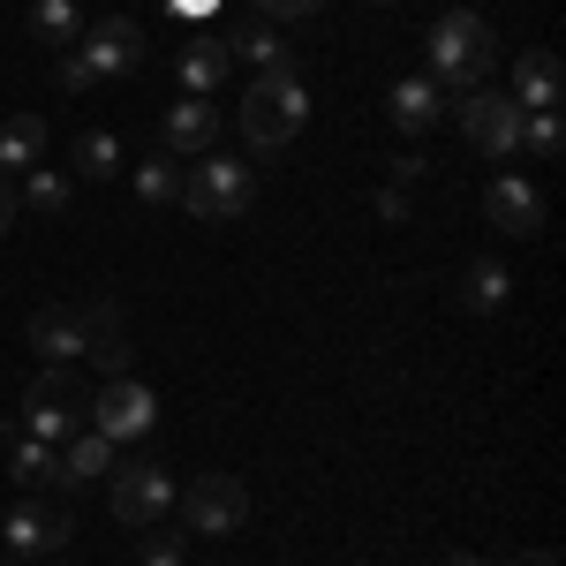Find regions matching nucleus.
I'll return each mask as SVG.
<instances>
[{"label": "nucleus", "mask_w": 566, "mask_h": 566, "mask_svg": "<svg viewBox=\"0 0 566 566\" xmlns=\"http://www.w3.org/2000/svg\"><path fill=\"white\" fill-rule=\"evenodd\" d=\"M219 39H227V53H234V61H250V69H258V76H295V45L280 39V23H234V31H219Z\"/></svg>", "instance_id": "ddd939ff"}, {"label": "nucleus", "mask_w": 566, "mask_h": 566, "mask_svg": "<svg viewBox=\"0 0 566 566\" xmlns=\"http://www.w3.org/2000/svg\"><path fill=\"white\" fill-rule=\"evenodd\" d=\"M53 84H61V91H91L84 61H76V53H53Z\"/></svg>", "instance_id": "c756f323"}, {"label": "nucleus", "mask_w": 566, "mask_h": 566, "mask_svg": "<svg viewBox=\"0 0 566 566\" xmlns=\"http://www.w3.org/2000/svg\"><path fill=\"white\" fill-rule=\"evenodd\" d=\"M506 566H559V559H552V552H514Z\"/></svg>", "instance_id": "72a5a7b5"}, {"label": "nucleus", "mask_w": 566, "mask_h": 566, "mask_svg": "<svg viewBox=\"0 0 566 566\" xmlns=\"http://www.w3.org/2000/svg\"><path fill=\"white\" fill-rule=\"evenodd\" d=\"M438 566H483V559H469V552H453V559H438Z\"/></svg>", "instance_id": "f704fd0d"}, {"label": "nucleus", "mask_w": 566, "mask_h": 566, "mask_svg": "<svg viewBox=\"0 0 566 566\" xmlns=\"http://www.w3.org/2000/svg\"><path fill=\"white\" fill-rule=\"evenodd\" d=\"M370 8H392V0H370Z\"/></svg>", "instance_id": "c9c22d12"}, {"label": "nucleus", "mask_w": 566, "mask_h": 566, "mask_svg": "<svg viewBox=\"0 0 566 566\" xmlns=\"http://www.w3.org/2000/svg\"><path fill=\"white\" fill-rule=\"evenodd\" d=\"M506 295H514V272H506L499 258L461 264V280H453V303L469 310V317H491V310H506Z\"/></svg>", "instance_id": "a211bd4d"}, {"label": "nucleus", "mask_w": 566, "mask_h": 566, "mask_svg": "<svg viewBox=\"0 0 566 566\" xmlns=\"http://www.w3.org/2000/svg\"><path fill=\"white\" fill-rule=\"evenodd\" d=\"M181 23H205V15H219V0H167Z\"/></svg>", "instance_id": "2f4dec72"}, {"label": "nucleus", "mask_w": 566, "mask_h": 566, "mask_svg": "<svg viewBox=\"0 0 566 566\" xmlns=\"http://www.w3.org/2000/svg\"><path fill=\"white\" fill-rule=\"evenodd\" d=\"M106 506H114V522H129V528L167 522V514H175V476H167L159 461H114Z\"/></svg>", "instance_id": "6e6552de"}, {"label": "nucleus", "mask_w": 566, "mask_h": 566, "mask_svg": "<svg viewBox=\"0 0 566 566\" xmlns=\"http://www.w3.org/2000/svg\"><path fill=\"white\" fill-rule=\"evenodd\" d=\"M114 461H122V446L98 431H76L69 446H61V491H84V483L114 476Z\"/></svg>", "instance_id": "aec40b11"}, {"label": "nucleus", "mask_w": 566, "mask_h": 566, "mask_svg": "<svg viewBox=\"0 0 566 566\" xmlns=\"http://www.w3.org/2000/svg\"><path fill=\"white\" fill-rule=\"evenodd\" d=\"M45 159V114H31V106H15L8 122H0V175H31Z\"/></svg>", "instance_id": "6ab92c4d"}, {"label": "nucleus", "mask_w": 566, "mask_h": 566, "mask_svg": "<svg viewBox=\"0 0 566 566\" xmlns=\"http://www.w3.org/2000/svg\"><path fill=\"white\" fill-rule=\"evenodd\" d=\"M378 219H408V189H400V181L378 189Z\"/></svg>", "instance_id": "7c9ffc66"}, {"label": "nucleus", "mask_w": 566, "mask_h": 566, "mask_svg": "<svg viewBox=\"0 0 566 566\" xmlns=\"http://www.w3.org/2000/svg\"><path fill=\"white\" fill-rule=\"evenodd\" d=\"M522 144H528V151H536V159H559V151H566L559 106H552V114H522Z\"/></svg>", "instance_id": "cd10ccee"}, {"label": "nucleus", "mask_w": 566, "mask_h": 566, "mask_svg": "<svg viewBox=\"0 0 566 566\" xmlns=\"http://www.w3.org/2000/svg\"><path fill=\"white\" fill-rule=\"evenodd\" d=\"M136 197H144V205H175V197H181V167H175V151H167V159H144V167H136Z\"/></svg>", "instance_id": "bb28decb"}, {"label": "nucleus", "mask_w": 566, "mask_h": 566, "mask_svg": "<svg viewBox=\"0 0 566 566\" xmlns=\"http://www.w3.org/2000/svg\"><path fill=\"white\" fill-rule=\"evenodd\" d=\"M234 122H242V144L272 159V151H287L310 122V91L303 76H258V84L242 91V106H234Z\"/></svg>", "instance_id": "f03ea898"}, {"label": "nucleus", "mask_w": 566, "mask_h": 566, "mask_svg": "<svg viewBox=\"0 0 566 566\" xmlns=\"http://www.w3.org/2000/svg\"><path fill=\"white\" fill-rule=\"evenodd\" d=\"M325 0H258V15L264 23H303V15H317Z\"/></svg>", "instance_id": "c85d7f7f"}, {"label": "nucleus", "mask_w": 566, "mask_h": 566, "mask_svg": "<svg viewBox=\"0 0 566 566\" xmlns=\"http://www.w3.org/2000/svg\"><path fill=\"white\" fill-rule=\"evenodd\" d=\"M15 212H23V205H15V181L0 175V234H8V219H15Z\"/></svg>", "instance_id": "473e14b6"}, {"label": "nucleus", "mask_w": 566, "mask_h": 566, "mask_svg": "<svg viewBox=\"0 0 566 566\" xmlns=\"http://www.w3.org/2000/svg\"><path fill=\"white\" fill-rule=\"evenodd\" d=\"M175 514H181L189 536H234V528L250 522V491H242V476L205 469L197 483H181V491H175Z\"/></svg>", "instance_id": "39448f33"}, {"label": "nucleus", "mask_w": 566, "mask_h": 566, "mask_svg": "<svg viewBox=\"0 0 566 566\" xmlns=\"http://www.w3.org/2000/svg\"><path fill=\"white\" fill-rule=\"evenodd\" d=\"M84 325H91V348H84V363H98V378H129V333H122V303H84Z\"/></svg>", "instance_id": "2eb2a0df"}, {"label": "nucleus", "mask_w": 566, "mask_h": 566, "mask_svg": "<svg viewBox=\"0 0 566 566\" xmlns=\"http://www.w3.org/2000/svg\"><path fill=\"white\" fill-rule=\"evenodd\" d=\"M31 39H39L45 53H69V45L84 39V8H76V0H39V8H31Z\"/></svg>", "instance_id": "b1692460"}, {"label": "nucleus", "mask_w": 566, "mask_h": 566, "mask_svg": "<svg viewBox=\"0 0 566 566\" xmlns=\"http://www.w3.org/2000/svg\"><path fill=\"white\" fill-rule=\"evenodd\" d=\"M15 205H31V212L61 219L69 205H76V181L61 175V167H31V175H15Z\"/></svg>", "instance_id": "5701e85b"}, {"label": "nucleus", "mask_w": 566, "mask_h": 566, "mask_svg": "<svg viewBox=\"0 0 566 566\" xmlns=\"http://www.w3.org/2000/svg\"><path fill=\"white\" fill-rule=\"evenodd\" d=\"M175 76H181V91H189V98H212V91L234 76V53H227V39H219V31H197V39L175 53Z\"/></svg>", "instance_id": "f8f14e48"}, {"label": "nucleus", "mask_w": 566, "mask_h": 566, "mask_svg": "<svg viewBox=\"0 0 566 566\" xmlns=\"http://www.w3.org/2000/svg\"><path fill=\"white\" fill-rule=\"evenodd\" d=\"M106 175H122V144L106 129H84L69 144V181H106Z\"/></svg>", "instance_id": "393cba45"}, {"label": "nucleus", "mask_w": 566, "mask_h": 566, "mask_svg": "<svg viewBox=\"0 0 566 566\" xmlns=\"http://www.w3.org/2000/svg\"><path fill=\"white\" fill-rule=\"evenodd\" d=\"M181 552H189V528H181V522L136 528V559H144V566H181Z\"/></svg>", "instance_id": "a878e982"}, {"label": "nucleus", "mask_w": 566, "mask_h": 566, "mask_svg": "<svg viewBox=\"0 0 566 566\" xmlns=\"http://www.w3.org/2000/svg\"><path fill=\"white\" fill-rule=\"evenodd\" d=\"M0 566H15V559H0Z\"/></svg>", "instance_id": "e433bc0d"}, {"label": "nucleus", "mask_w": 566, "mask_h": 566, "mask_svg": "<svg viewBox=\"0 0 566 566\" xmlns=\"http://www.w3.org/2000/svg\"><path fill=\"white\" fill-rule=\"evenodd\" d=\"M250 197H258V167L250 159H234V151H205L197 167H181V212L205 219V227H227V219L250 212Z\"/></svg>", "instance_id": "7ed1b4c3"}, {"label": "nucleus", "mask_w": 566, "mask_h": 566, "mask_svg": "<svg viewBox=\"0 0 566 566\" xmlns=\"http://www.w3.org/2000/svg\"><path fill=\"white\" fill-rule=\"evenodd\" d=\"M423 61H431V84L446 91V98L483 91L491 69H499V31L483 23L476 8H446L431 23V39H423Z\"/></svg>", "instance_id": "f257e3e1"}, {"label": "nucleus", "mask_w": 566, "mask_h": 566, "mask_svg": "<svg viewBox=\"0 0 566 566\" xmlns=\"http://www.w3.org/2000/svg\"><path fill=\"white\" fill-rule=\"evenodd\" d=\"M159 136H167L175 159H205L219 144V98H189V91H181L175 106H167V122H159Z\"/></svg>", "instance_id": "9b49d317"}, {"label": "nucleus", "mask_w": 566, "mask_h": 566, "mask_svg": "<svg viewBox=\"0 0 566 566\" xmlns=\"http://www.w3.org/2000/svg\"><path fill=\"white\" fill-rule=\"evenodd\" d=\"M8 476L23 483V491L61 483V446H45V438H31V431H8Z\"/></svg>", "instance_id": "412c9836"}, {"label": "nucleus", "mask_w": 566, "mask_h": 566, "mask_svg": "<svg viewBox=\"0 0 566 566\" xmlns=\"http://www.w3.org/2000/svg\"><path fill=\"white\" fill-rule=\"evenodd\" d=\"M446 106H453V98H446L431 76H400V84H392V129L400 136H431L438 122H446Z\"/></svg>", "instance_id": "dca6fc26"}, {"label": "nucleus", "mask_w": 566, "mask_h": 566, "mask_svg": "<svg viewBox=\"0 0 566 566\" xmlns=\"http://www.w3.org/2000/svg\"><path fill=\"white\" fill-rule=\"evenodd\" d=\"M69 536H76V514H69V506H45L39 491H23V506H15V514L0 522V544H8L15 559H39V552H61Z\"/></svg>", "instance_id": "1a4fd4ad"}, {"label": "nucleus", "mask_w": 566, "mask_h": 566, "mask_svg": "<svg viewBox=\"0 0 566 566\" xmlns=\"http://www.w3.org/2000/svg\"><path fill=\"white\" fill-rule=\"evenodd\" d=\"M31 348H39L45 363H84V348H91L84 303L76 310H39V317H31Z\"/></svg>", "instance_id": "f3484780"}, {"label": "nucleus", "mask_w": 566, "mask_h": 566, "mask_svg": "<svg viewBox=\"0 0 566 566\" xmlns=\"http://www.w3.org/2000/svg\"><path fill=\"white\" fill-rule=\"evenodd\" d=\"M76 61H84V76L98 84V76H136L144 69V23L136 15H98V23H84V39L69 45Z\"/></svg>", "instance_id": "423d86ee"}, {"label": "nucleus", "mask_w": 566, "mask_h": 566, "mask_svg": "<svg viewBox=\"0 0 566 566\" xmlns=\"http://www.w3.org/2000/svg\"><path fill=\"white\" fill-rule=\"evenodd\" d=\"M84 431L114 438V446H144L159 431V392L144 378H98V392L84 400Z\"/></svg>", "instance_id": "20e7f679"}, {"label": "nucleus", "mask_w": 566, "mask_h": 566, "mask_svg": "<svg viewBox=\"0 0 566 566\" xmlns=\"http://www.w3.org/2000/svg\"><path fill=\"white\" fill-rule=\"evenodd\" d=\"M91 386L69 370V363H45L39 378H31V392H23V408H61V416H84Z\"/></svg>", "instance_id": "4be33fe9"}, {"label": "nucleus", "mask_w": 566, "mask_h": 566, "mask_svg": "<svg viewBox=\"0 0 566 566\" xmlns=\"http://www.w3.org/2000/svg\"><path fill=\"white\" fill-rule=\"evenodd\" d=\"M559 53H552V45H522V61H514V91H506V98H514V106H522V114H552V106H559Z\"/></svg>", "instance_id": "4468645a"}, {"label": "nucleus", "mask_w": 566, "mask_h": 566, "mask_svg": "<svg viewBox=\"0 0 566 566\" xmlns=\"http://www.w3.org/2000/svg\"><path fill=\"white\" fill-rule=\"evenodd\" d=\"M483 212H491V227L499 234H544V189L536 181H522V175H499L491 189H483Z\"/></svg>", "instance_id": "9d476101"}, {"label": "nucleus", "mask_w": 566, "mask_h": 566, "mask_svg": "<svg viewBox=\"0 0 566 566\" xmlns=\"http://www.w3.org/2000/svg\"><path fill=\"white\" fill-rule=\"evenodd\" d=\"M453 114H461V136L476 144L483 159H514V151H522V106H514L506 91H491V84L461 91Z\"/></svg>", "instance_id": "0eeeda50"}]
</instances>
